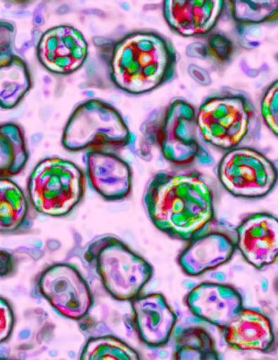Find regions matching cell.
<instances>
[{
  "mask_svg": "<svg viewBox=\"0 0 278 360\" xmlns=\"http://www.w3.org/2000/svg\"><path fill=\"white\" fill-rule=\"evenodd\" d=\"M144 202L155 226L175 240H191L215 219L214 191L198 172L156 174Z\"/></svg>",
  "mask_w": 278,
  "mask_h": 360,
  "instance_id": "cell-1",
  "label": "cell"
},
{
  "mask_svg": "<svg viewBox=\"0 0 278 360\" xmlns=\"http://www.w3.org/2000/svg\"><path fill=\"white\" fill-rule=\"evenodd\" d=\"M110 81L131 95L150 93L172 80L177 63L172 42L151 30L131 31L102 45Z\"/></svg>",
  "mask_w": 278,
  "mask_h": 360,
  "instance_id": "cell-2",
  "label": "cell"
},
{
  "mask_svg": "<svg viewBox=\"0 0 278 360\" xmlns=\"http://www.w3.org/2000/svg\"><path fill=\"white\" fill-rule=\"evenodd\" d=\"M141 131L146 141L158 148L164 159L175 166L215 163L198 141L196 109L183 98H174L163 108L153 111Z\"/></svg>",
  "mask_w": 278,
  "mask_h": 360,
  "instance_id": "cell-3",
  "label": "cell"
},
{
  "mask_svg": "<svg viewBox=\"0 0 278 360\" xmlns=\"http://www.w3.org/2000/svg\"><path fill=\"white\" fill-rule=\"evenodd\" d=\"M82 260L108 294L118 301H132L153 277L152 266L116 236H100L82 252Z\"/></svg>",
  "mask_w": 278,
  "mask_h": 360,
  "instance_id": "cell-4",
  "label": "cell"
},
{
  "mask_svg": "<svg viewBox=\"0 0 278 360\" xmlns=\"http://www.w3.org/2000/svg\"><path fill=\"white\" fill-rule=\"evenodd\" d=\"M196 119L204 141L225 151L240 148L253 137L259 127L250 97L229 87L208 96L196 112Z\"/></svg>",
  "mask_w": 278,
  "mask_h": 360,
  "instance_id": "cell-5",
  "label": "cell"
},
{
  "mask_svg": "<svg viewBox=\"0 0 278 360\" xmlns=\"http://www.w3.org/2000/svg\"><path fill=\"white\" fill-rule=\"evenodd\" d=\"M134 143V135L120 112L97 98L87 100L75 107L62 135L63 148L71 152L118 153L131 149Z\"/></svg>",
  "mask_w": 278,
  "mask_h": 360,
  "instance_id": "cell-6",
  "label": "cell"
},
{
  "mask_svg": "<svg viewBox=\"0 0 278 360\" xmlns=\"http://www.w3.org/2000/svg\"><path fill=\"white\" fill-rule=\"evenodd\" d=\"M86 174L75 163L59 157H47L33 169L27 195L33 210L44 216H68L85 194Z\"/></svg>",
  "mask_w": 278,
  "mask_h": 360,
  "instance_id": "cell-7",
  "label": "cell"
},
{
  "mask_svg": "<svg viewBox=\"0 0 278 360\" xmlns=\"http://www.w3.org/2000/svg\"><path fill=\"white\" fill-rule=\"evenodd\" d=\"M33 292L46 300L61 316L73 321L84 319L94 303L91 287L80 269L66 262L44 269Z\"/></svg>",
  "mask_w": 278,
  "mask_h": 360,
  "instance_id": "cell-8",
  "label": "cell"
},
{
  "mask_svg": "<svg viewBox=\"0 0 278 360\" xmlns=\"http://www.w3.org/2000/svg\"><path fill=\"white\" fill-rule=\"evenodd\" d=\"M217 175L232 195L244 198H260L270 194L277 180L274 163L258 150L240 146L222 158Z\"/></svg>",
  "mask_w": 278,
  "mask_h": 360,
  "instance_id": "cell-9",
  "label": "cell"
},
{
  "mask_svg": "<svg viewBox=\"0 0 278 360\" xmlns=\"http://www.w3.org/2000/svg\"><path fill=\"white\" fill-rule=\"evenodd\" d=\"M37 58L49 72L70 75L85 63L88 44L80 30L63 25L46 30L37 45Z\"/></svg>",
  "mask_w": 278,
  "mask_h": 360,
  "instance_id": "cell-10",
  "label": "cell"
},
{
  "mask_svg": "<svg viewBox=\"0 0 278 360\" xmlns=\"http://www.w3.org/2000/svg\"><path fill=\"white\" fill-rule=\"evenodd\" d=\"M84 160L89 184L100 196L108 201H119L130 195L132 169L118 153L90 151Z\"/></svg>",
  "mask_w": 278,
  "mask_h": 360,
  "instance_id": "cell-11",
  "label": "cell"
},
{
  "mask_svg": "<svg viewBox=\"0 0 278 360\" xmlns=\"http://www.w3.org/2000/svg\"><path fill=\"white\" fill-rule=\"evenodd\" d=\"M236 247L246 260L258 269L273 264L278 250V221L260 212L244 219L237 230Z\"/></svg>",
  "mask_w": 278,
  "mask_h": 360,
  "instance_id": "cell-12",
  "label": "cell"
},
{
  "mask_svg": "<svg viewBox=\"0 0 278 360\" xmlns=\"http://www.w3.org/2000/svg\"><path fill=\"white\" fill-rule=\"evenodd\" d=\"M187 305L205 321L225 330L244 309L240 292L225 284L206 283L195 287L187 296Z\"/></svg>",
  "mask_w": 278,
  "mask_h": 360,
  "instance_id": "cell-13",
  "label": "cell"
},
{
  "mask_svg": "<svg viewBox=\"0 0 278 360\" xmlns=\"http://www.w3.org/2000/svg\"><path fill=\"white\" fill-rule=\"evenodd\" d=\"M131 302L133 321L139 338L151 348L169 342L177 321L176 314L159 292L139 295Z\"/></svg>",
  "mask_w": 278,
  "mask_h": 360,
  "instance_id": "cell-14",
  "label": "cell"
},
{
  "mask_svg": "<svg viewBox=\"0 0 278 360\" xmlns=\"http://www.w3.org/2000/svg\"><path fill=\"white\" fill-rule=\"evenodd\" d=\"M236 249V238L227 231H205L190 240L179 258L184 272L197 276L227 263Z\"/></svg>",
  "mask_w": 278,
  "mask_h": 360,
  "instance_id": "cell-15",
  "label": "cell"
},
{
  "mask_svg": "<svg viewBox=\"0 0 278 360\" xmlns=\"http://www.w3.org/2000/svg\"><path fill=\"white\" fill-rule=\"evenodd\" d=\"M226 2L179 0L165 1L163 15L170 28L184 37H206L214 30Z\"/></svg>",
  "mask_w": 278,
  "mask_h": 360,
  "instance_id": "cell-16",
  "label": "cell"
},
{
  "mask_svg": "<svg viewBox=\"0 0 278 360\" xmlns=\"http://www.w3.org/2000/svg\"><path fill=\"white\" fill-rule=\"evenodd\" d=\"M224 330L227 343L238 350L270 353L274 347L272 323L258 309L244 308Z\"/></svg>",
  "mask_w": 278,
  "mask_h": 360,
  "instance_id": "cell-17",
  "label": "cell"
},
{
  "mask_svg": "<svg viewBox=\"0 0 278 360\" xmlns=\"http://www.w3.org/2000/svg\"><path fill=\"white\" fill-rule=\"evenodd\" d=\"M33 210L25 191L10 178L0 183V231L4 235L25 234L33 227Z\"/></svg>",
  "mask_w": 278,
  "mask_h": 360,
  "instance_id": "cell-18",
  "label": "cell"
},
{
  "mask_svg": "<svg viewBox=\"0 0 278 360\" xmlns=\"http://www.w3.org/2000/svg\"><path fill=\"white\" fill-rule=\"evenodd\" d=\"M0 101L3 109L15 108L30 91L32 79L26 62L12 53L1 54Z\"/></svg>",
  "mask_w": 278,
  "mask_h": 360,
  "instance_id": "cell-19",
  "label": "cell"
},
{
  "mask_svg": "<svg viewBox=\"0 0 278 360\" xmlns=\"http://www.w3.org/2000/svg\"><path fill=\"white\" fill-rule=\"evenodd\" d=\"M29 153L23 130L18 124L3 123L0 129L1 178H11L23 170Z\"/></svg>",
  "mask_w": 278,
  "mask_h": 360,
  "instance_id": "cell-20",
  "label": "cell"
},
{
  "mask_svg": "<svg viewBox=\"0 0 278 360\" xmlns=\"http://www.w3.org/2000/svg\"><path fill=\"white\" fill-rule=\"evenodd\" d=\"M176 359L217 360L220 359L213 337L199 326H190L175 338Z\"/></svg>",
  "mask_w": 278,
  "mask_h": 360,
  "instance_id": "cell-21",
  "label": "cell"
},
{
  "mask_svg": "<svg viewBox=\"0 0 278 360\" xmlns=\"http://www.w3.org/2000/svg\"><path fill=\"white\" fill-rule=\"evenodd\" d=\"M139 354L125 341L109 333L94 334L88 338L80 359H140Z\"/></svg>",
  "mask_w": 278,
  "mask_h": 360,
  "instance_id": "cell-22",
  "label": "cell"
},
{
  "mask_svg": "<svg viewBox=\"0 0 278 360\" xmlns=\"http://www.w3.org/2000/svg\"><path fill=\"white\" fill-rule=\"evenodd\" d=\"M231 15L238 25H255L276 21L277 1H230Z\"/></svg>",
  "mask_w": 278,
  "mask_h": 360,
  "instance_id": "cell-23",
  "label": "cell"
},
{
  "mask_svg": "<svg viewBox=\"0 0 278 360\" xmlns=\"http://www.w3.org/2000/svg\"><path fill=\"white\" fill-rule=\"evenodd\" d=\"M278 82L266 88L261 103V114L266 126L278 134Z\"/></svg>",
  "mask_w": 278,
  "mask_h": 360,
  "instance_id": "cell-24",
  "label": "cell"
},
{
  "mask_svg": "<svg viewBox=\"0 0 278 360\" xmlns=\"http://www.w3.org/2000/svg\"><path fill=\"white\" fill-rule=\"evenodd\" d=\"M15 326V314L9 302L1 298L0 300V341L6 342L12 335Z\"/></svg>",
  "mask_w": 278,
  "mask_h": 360,
  "instance_id": "cell-25",
  "label": "cell"
},
{
  "mask_svg": "<svg viewBox=\"0 0 278 360\" xmlns=\"http://www.w3.org/2000/svg\"><path fill=\"white\" fill-rule=\"evenodd\" d=\"M215 35L210 37L209 52L220 62H225L230 59L232 53L233 44L229 39L225 36Z\"/></svg>",
  "mask_w": 278,
  "mask_h": 360,
  "instance_id": "cell-26",
  "label": "cell"
},
{
  "mask_svg": "<svg viewBox=\"0 0 278 360\" xmlns=\"http://www.w3.org/2000/svg\"><path fill=\"white\" fill-rule=\"evenodd\" d=\"M15 32L13 22L1 20V54L13 53Z\"/></svg>",
  "mask_w": 278,
  "mask_h": 360,
  "instance_id": "cell-27",
  "label": "cell"
},
{
  "mask_svg": "<svg viewBox=\"0 0 278 360\" xmlns=\"http://www.w3.org/2000/svg\"><path fill=\"white\" fill-rule=\"evenodd\" d=\"M15 263L12 254L1 251V276H8L14 271Z\"/></svg>",
  "mask_w": 278,
  "mask_h": 360,
  "instance_id": "cell-28",
  "label": "cell"
},
{
  "mask_svg": "<svg viewBox=\"0 0 278 360\" xmlns=\"http://www.w3.org/2000/svg\"><path fill=\"white\" fill-rule=\"evenodd\" d=\"M189 74L198 83L199 79V84L203 85H209L210 79L209 75L202 68L195 65H191L188 69Z\"/></svg>",
  "mask_w": 278,
  "mask_h": 360,
  "instance_id": "cell-29",
  "label": "cell"
}]
</instances>
